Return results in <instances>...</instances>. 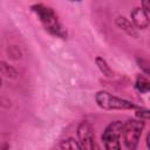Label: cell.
<instances>
[{"label": "cell", "mask_w": 150, "mask_h": 150, "mask_svg": "<svg viewBox=\"0 0 150 150\" xmlns=\"http://www.w3.org/2000/svg\"><path fill=\"white\" fill-rule=\"evenodd\" d=\"M96 103L98 104V107H101L102 109L105 110H128V109H138L139 107H137L135 103L116 97L111 94H109L108 91H98L95 96Z\"/></svg>", "instance_id": "2"}, {"label": "cell", "mask_w": 150, "mask_h": 150, "mask_svg": "<svg viewBox=\"0 0 150 150\" xmlns=\"http://www.w3.org/2000/svg\"><path fill=\"white\" fill-rule=\"evenodd\" d=\"M61 150H82V148L74 138H66L61 142Z\"/></svg>", "instance_id": "10"}, {"label": "cell", "mask_w": 150, "mask_h": 150, "mask_svg": "<svg viewBox=\"0 0 150 150\" xmlns=\"http://www.w3.org/2000/svg\"><path fill=\"white\" fill-rule=\"evenodd\" d=\"M0 87H1V77H0Z\"/></svg>", "instance_id": "13"}, {"label": "cell", "mask_w": 150, "mask_h": 150, "mask_svg": "<svg viewBox=\"0 0 150 150\" xmlns=\"http://www.w3.org/2000/svg\"><path fill=\"white\" fill-rule=\"evenodd\" d=\"M77 136L82 150H100V146L95 139L94 129L90 123L81 122L77 128Z\"/></svg>", "instance_id": "5"}, {"label": "cell", "mask_w": 150, "mask_h": 150, "mask_svg": "<svg viewBox=\"0 0 150 150\" xmlns=\"http://www.w3.org/2000/svg\"><path fill=\"white\" fill-rule=\"evenodd\" d=\"M137 117L142 121H145L149 118V110L148 109H143V108H138L137 109V112H136Z\"/></svg>", "instance_id": "11"}, {"label": "cell", "mask_w": 150, "mask_h": 150, "mask_svg": "<svg viewBox=\"0 0 150 150\" xmlns=\"http://www.w3.org/2000/svg\"><path fill=\"white\" fill-rule=\"evenodd\" d=\"M144 125V121L142 120H129L128 122L123 123V139L129 150H136Z\"/></svg>", "instance_id": "3"}, {"label": "cell", "mask_w": 150, "mask_h": 150, "mask_svg": "<svg viewBox=\"0 0 150 150\" xmlns=\"http://www.w3.org/2000/svg\"><path fill=\"white\" fill-rule=\"evenodd\" d=\"M116 25H117V27H120L122 30H124L128 35L134 36V38L137 36V32H136L135 26H134L128 19H125L124 16H118V18L116 19Z\"/></svg>", "instance_id": "7"}, {"label": "cell", "mask_w": 150, "mask_h": 150, "mask_svg": "<svg viewBox=\"0 0 150 150\" xmlns=\"http://www.w3.org/2000/svg\"><path fill=\"white\" fill-rule=\"evenodd\" d=\"M123 130V122H111L102 134V141L105 150H121L120 137Z\"/></svg>", "instance_id": "4"}, {"label": "cell", "mask_w": 150, "mask_h": 150, "mask_svg": "<svg viewBox=\"0 0 150 150\" xmlns=\"http://www.w3.org/2000/svg\"><path fill=\"white\" fill-rule=\"evenodd\" d=\"M95 62H96V66L98 67L100 71H101L104 76H107V77H112V70L110 69V67L108 66V63H107V61H105L104 59L97 56V57L95 59Z\"/></svg>", "instance_id": "9"}, {"label": "cell", "mask_w": 150, "mask_h": 150, "mask_svg": "<svg viewBox=\"0 0 150 150\" xmlns=\"http://www.w3.org/2000/svg\"><path fill=\"white\" fill-rule=\"evenodd\" d=\"M130 15H131L134 25L137 28H141V29L148 28V26H149V15L142 9V7H135L131 11Z\"/></svg>", "instance_id": "6"}, {"label": "cell", "mask_w": 150, "mask_h": 150, "mask_svg": "<svg viewBox=\"0 0 150 150\" xmlns=\"http://www.w3.org/2000/svg\"><path fill=\"white\" fill-rule=\"evenodd\" d=\"M138 64H139V67H142V69L144 70V73L145 74H149V63H148V61L146 60H143V59H141V60H138Z\"/></svg>", "instance_id": "12"}, {"label": "cell", "mask_w": 150, "mask_h": 150, "mask_svg": "<svg viewBox=\"0 0 150 150\" xmlns=\"http://www.w3.org/2000/svg\"><path fill=\"white\" fill-rule=\"evenodd\" d=\"M136 89L141 93H148L149 89H150V82H149V79L145 76V75H138L136 77Z\"/></svg>", "instance_id": "8"}, {"label": "cell", "mask_w": 150, "mask_h": 150, "mask_svg": "<svg viewBox=\"0 0 150 150\" xmlns=\"http://www.w3.org/2000/svg\"><path fill=\"white\" fill-rule=\"evenodd\" d=\"M32 11L38 15L40 22L42 23V26L45 27V29L50 33L52 35H55L57 38H66V32L63 30L59 18L56 15V13L54 12L53 8H50L49 6H46L43 4H36L34 6H32Z\"/></svg>", "instance_id": "1"}]
</instances>
